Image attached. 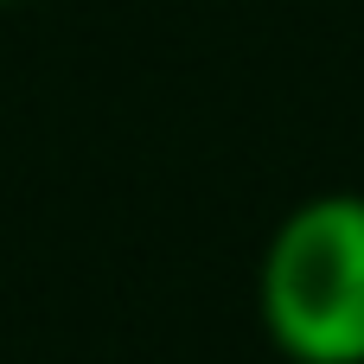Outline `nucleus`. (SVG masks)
Returning a JSON list of instances; mask_svg holds the SVG:
<instances>
[{"label": "nucleus", "instance_id": "f03ea898", "mask_svg": "<svg viewBox=\"0 0 364 364\" xmlns=\"http://www.w3.org/2000/svg\"><path fill=\"white\" fill-rule=\"evenodd\" d=\"M0 6H26V0H0Z\"/></svg>", "mask_w": 364, "mask_h": 364}, {"label": "nucleus", "instance_id": "f257e3e1", "mask_svg": "<svg viewBox=\"0 0 364 364\" xmlns=\"http://www.w3.org/2000/svg\"><path fill=\"white\" fill-rule=\"evenodd\" d=\"M256 307L288 364H364V192H320L275 224Z\"/></svg>", "mask_w": 364, "mask_h": 364}]
</instances>
